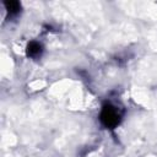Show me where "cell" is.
I'll return each instance as SVG.
<instances>
[{
	"label": "cell",
	"mask_w": 157,
	"mask_h": 157,
	"mask_svg": "<svg viewBox=\"0 0 157 157\" xmlns=\"http://www.w3.org/2000/svg\"><path fill=\"white\" fill-rule=\"evenodd\" d=\"M99 119H101V123L108 129H114L120 121V117H119L117 109L110 104L103 105Z\"/></svg>",
	"instance_id": "cell-1"
},
{
	"label": "cell",
	"mask_w": 157,
	"mask_h": 157,
	"mask_svg": "<svg viewBox=\"0 0 157 157\" xmlns=\"http://www.w3.org/2000/svg\"><path fill=\"white\" fill-rule=\"evenodd\" d=\"M42 50H43V48H42V45H40L38 42H29L28 45H27L26 53H27V56L34 59V58L40 56Z\"/></svg>",
	"instance_id": "cell-2"
},
{
	"label": "cell",
	"mask_w": 157,
	"mask_h": 157,
	"mask_svg": "<svg viewBox=\"0 0 157 157\" xmlns=\"http://www.w3.org/2000/svg\"><path fill=\"white\" fill-rule=\"evenodd\" d=\"M4 5H5V9L7 10V12L10 15H17L21 10V4L18 1H15V0L4 1Z\"/></svg>",
	"instance_id": "cell-3"
}]
</instances>
